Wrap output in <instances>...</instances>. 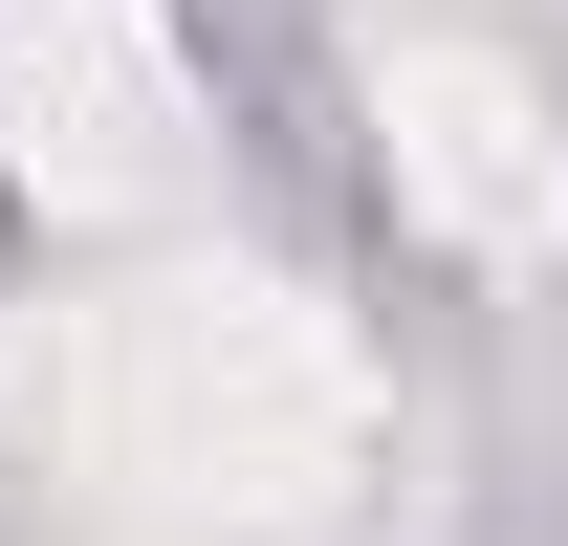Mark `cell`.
<instances>
[{"label":"cell","instance_id":"cell-1","mask_svg":"<svg viewBox=\"0 0 568 546\" xmlns=\"http://www.w3.org/2000/svg\"><path fill=\"white\" fill-rule=\"evenodd\" d=\"M88 459L175 503V525H284V503H328L351 459V350L306 328L284 284H132L110 328H88Z\"/></svg>","mask_w":568,"mask_h":546},{"label":"cell","instance_id":"cell-2","mask_svg":"<svg viewBox=\"0 0 568 546\" xmlns=\"http://www.w3.org/2000/svg\"><path fill=\"white\" fill-rule=\"evenodd\" d=\"M197 153V67L153 0H0V175L44 219H132Z\"/></svg>","mask_w":568,"mask_h":546},{"label":"cell","instance_id":"cell-3","mask_svg":"<svg viewBox=\"0 0 568 546\" xmlns=\"http://www.w3.org/2000/svg\"><path fill=\"white\" fill-rule=\"evenodd\" d=\"M372 153H394V198H416L437 241H481V263H525L568 219V132H547V88L503 67V44H372Z\"/></svg>","mask_w":568,"mask_h":546}]
</instances>
